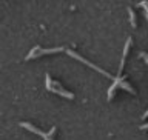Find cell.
Instances as JSON below:
<instances>
[{"instance_id": "cell-1", "label": "cell", "mask_w": 148, "mask_h": 140, "mask_svg": "<svg viewBox=\"0 0 148 140\" xmlns=\"http://www.w3.org/2000/svg\"><path fill=\"white\" fill-rule=\"evenodd\" d=\"M66 54H68V55H71V57H74V59H77V60H80L82 63H85L86 66H90V68H92V69H94V71H97V72H100V74H103L105 77H108V79H111V76H110V74L106 72V71H103V69H102V68H99V66H96V65H94V63H91L90 60L83 59L82 55H79V54H76V53H74V51H71V49H66Z\"/></svg>"}, {"instance_id": "cell-2", "label": "cell", "mask_w": 148, "mask_h": 140, "mask_svg": "<svg viewBox=\"0 0 148 140\" xmlns=\"http://www.w3.org/2000/svg\"><path fill=\"white\" fill-rule=\"evenodd\" d=\"M62 51H66L63 48H51V49H42L39 46H34L31 49V53L26 55V60H31L34 57H39V55H43V54H54V53H62Z\"/></svg>"}, {"instance_id": "cell-3", "label": "cell", "mask_w": 148, "mask_h": 140, "mask_svg": "<svg viewBox=\"0 0 148 140\" xmlns=\"http://www.w3.org/2000/svg\"><path fill=\"white\" fill-rule=\"evenodd\" d=\"M20 126H22V128H25V129H29L31 132H34V134H37V136L43 137L45 140H53V137H51V136H53L54 131H56V126H53V128H51V132L46 134V132H43V131H40V129L34 128L31 123H28V122H22V123H20Z\"/></svg>"}, {"instance_id": "cell-4", "label": "cell", "mask_w": 148, "mask_h": 140, "mask_svg": "<svg viewBox=\"0 0 148 140\" xmlns=\"http://www.w3.org/2000/svg\"><path fill=\"white\" fill-rule=\"evenodd\" d=\"M46 89H48V91H53V92H56V94H59V96L66 97V99H73V97H74V94H71V92H68V91H65V89H56V88L51 86V83H49V76L46 77Z\"/></svg>"}, {"instance_id": "cell-5", "label": "cell", "mask_w": 148, "mask_h": 140, "mask_svg": "<svg viewBox=\"0 0 148 140\" xmlns=\"http://www.w3.org/2000/svg\"><path fill=\"white\" fill-rule=\"evenodd\" d=\"M130 46H131V39H128V40H127V43H125V48H123V55H122V62H120L119 72L122 71V68H123V63H125V59H127V54H128V49H130Z\"/></svg>"}, {"instance_id": "cell-6", "label": "cell", "mask_w": 148, "mask_h": 140, "mask_svg": "<svg viewBox=\"0 0 148 140\" xmlns=\"http://www.w3.org/2000/svg\"><path fill=\"white\" fill-rule=\"evenodd\" d=\"M128 12H130V20H131V25H133V28H136V14H134V11L131 8L128 9Z\"/></svg>"}, {"instance_id": "cell-7", "label": "cell", "mask_w": 148, "mask_h": 140, "mask_svg": "<svg viewBox=\"0 0 148 140\" xmlns=\"http://www.w3.org/2000/svg\"><path fill=\"white\" fill-rule=\"evenodd\" d=\"M140 129H148V123H145V125H142V126H140Z\"/></svg>"}]
</instances>
